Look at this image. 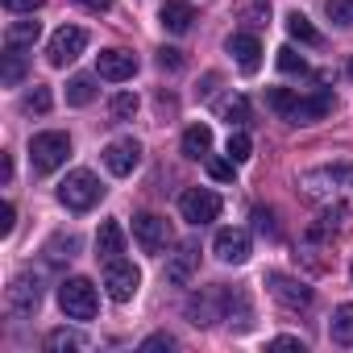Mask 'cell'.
<instances>
[{"instance_id": "30", "label": "cell", "mask_w": 353, "mask_h": 353, "mask_svg": "<svg viewBox=\"0 0 353 353\" xmlns=\"http://www.w3.org/2000/svg\"><path fill=\"white\" fill-rule=\"evenodd\" d=\"M225 150H229V158H233V162H245V158L254 154V141H250V133H245V129H233Z\"/></svg>"}, {"instance_id": "34", "label": "cell", "mask_w": 353, "mask_h": 353, "mask_svg": "<svg viewBox=\"0 0 353 353\" xmlns=\"http://www.w3.org/2000/svg\"><path fill=\"white\" fill-rule=\"evenodd\" d=\"M204 162H208V174H212V179L233 183V174H237V162H233V158H204Z\"/></svg>"}, {"instance_id": "3", "label": "cell", "mask_w": 353, "mask_h": 353, "mask_svg": "<svg viewBox=\"0 0 353 353\" xmlns=\"http://www.w3.org/2000/svg\"><path fill=\"white\" fill-rule=\"evenodd\" d=\"M59 307H63L67 320H92L96 307H100V295H96L92 279H83V274L63 279V283H59Z\"/></svg>"}, {"instance_id": "33", "label": "cell", "mask_w": 353, "mask_h": 353, "mask_svg": "<svg viewBox=\"0 0 353 353\" xmlns=\"http://www.w3.org/2000/svg\"><path fill=\"white\" fill-rule=\"evenodd\" d=\"M324 13L336 26H353V0H324Z\"/></svg>"}, {"instance_id": "28", "label": "cell", "mask_w": 353, "mask_h": 353, "mask_svg": "<svg viewBox=\"0 0 353 353\" xmlns=\"http://www.w3.org/2000/svg\"><path fill=\"white\" fill-rule=\"evenodd\" d=\"M108 112H112V121H133V112H137V96H133V92H117V96L108 100Z\"/></svg>"}, {"instance_id": "36", "label": "cell", "mask_w": 353, "mask_h": 353, "mask_svg": "<svg viewBox=\"0 0 353 353\" xmlns=\"http://www.w3.org/2000/svg\"><path fill=\"white\" fill-rule=\"evenodd\" d=\"M158 67H162V71H179V67H183V54L174 50V46H162V50H158Z\"/></svg>"}, {"instance_id": "18", "label": "cell", "mask_w": 353, "mask_h": 353, "mask_svg": "<svg viewBox=\"0 0 353 353\" xmlns=\"http://www.w3.org/2000/svg\"><path fill=\"white\" fill-rule=\"evenodd\" d=\"M158 21L166 34H188L192 21H196V9H192V0H166V5L158 9Z\"/></svg>"}, {"instance_id": "22", "label": "cell", "mask_w": 353, "mask_h": 353, "mask_svg": "<svg viewBox=\"0 0 353 353\" xmlns=\"http://www.w3.org/2000/svg\"><path fill=\"white\" fill-rule=\"evenodd\" d=\"M328 336H332L336 345H353V303H341V307L332 312Z\"/></svg>"}, {"instance_id": "17", "label": "cell", "mask_w": 353, "mask_h": 353, "mask_svg": "<svg viewBox=\"0 0 353 353\" xmlns=\"http://www.w3.org/2000/svg\"><path fill=\"white\" fill-rule=\"evenodd\" d=\"M212 250L225 266H241V262H250V233L245 229H221Z\"/></svg>"}, {"instance_id": "6", "label": "cell", "mask_w": 353, "mask_h": 353, "mask_svg": "<svg viewBox=\"0 0 353 353\" xmlns=\"http://www.w3.org/2000/svg\"><path fill=\"white\" fill-rule=\"evenodd\" d=\"M38 303H42V283H38V274H17L13 283H9V291H5V307H9V316H17V320H26V316H34L38 312Z\"/></svg>"}, {"instance_id": "19", "label": "cell", "mask_w": 353, "mask_h": 353, "mask_svg": "<svg viewBox=\"0 0 353 353\" xmlns=\"http://www.w3.org/2000/svg\"><path fill=\"white\" fill-rule=\"evenodd\" d=\"M121 254H125V229H121L117 221H104L100 233H96V258L112 262V258H121Z\"/></svg>"}, {"instance_id": "39", "label": "cell", "mask_w": 353, "mask_h": 353, "mask_svg": "<svg viewBox=\"0 0 353 353\" xmlns=\"http://www.w3.org/2000/svg\"><path fill=\"white\" fill-rule=\"evenodd\" d=\"M13 225H17V208H13V204H5V208H0V233L9 237V233H13Z\"/></svg>"}, {"instance_id": "23", "label": "cell", "mask_w": 353, "mask_h": 353, "mask_svg": "<svg viewBox=\"0 0 353 353\" xmlns=\"http://www.w3.org/2000/svg\"><path fill=\"white\" fill-rule=\"evenodd\" d=\"M42 38V26L38 21H13L5 30V46H34Z\"/></svg>"}, {"instance_id": "13", "label": "cell", "mask_w": 353, "mask_h": 353, "mask_svg": "<svg viewBox=\"0 0 353 353\" xmlns=\"http://www.w3.org/2000/svg\"><path fill=\"white\" fill-rule=\"evenodd\" d=\"M225 50L233 54V63L241 67V75H254V71L262 67V42H258V34H250V30H237V34H229Z\"/></svg>"}, {"instance_id": "29", "label": "cell", "mask_w": 353, "mask_h": 353, "mask_svg": "<svg viewBox=\"0 0 353 353\" xmlns=\"http://www.w3.org/2000/svg\"><path fill=\"white\" fill-rule=\"evenodd\" d=\"M50 104H54V96H50V88H42V83H34V92L21 100V108H26V112H38V117L50 112Z\"/></svg>"}, {"instance_id": "25", "label": "cell", "mask_w": 353, "mask_h": 353, "mask_svg": "<svg viewBox=\"0 0 353 353\" xmlns=\"http://www.w3.org/2000/svg\"><path fill=\"white\" fill-rule=\"evenodd\" d=\"M5 79L9 88H17L21 79H26V54H21V46H5Z\"/></svg>"}, {"instance_id": "10", "label": "cell", "mask_w": 353, "mask_h": 353, "mask_svg": "<svg viewBox=\"0 0 353 353\" xmlns=\"http://www.w3.org/2000/svg\"><path fill=\"white\" fill-rule=\"evenodd\" d=\"M225 307H229V291L216 287V291H200L188 299V320L196 328H212L216 320H225Z\"/></svg>"}, {"instance_id": "26", "label": "cell", "mask_w": 353, "mask_h": 353, "mask_svg": "<svg viewBox=\"0 0 353 353\" xmlns=\"http://www.w3.org/2000/svg\"><path fill=\"white\" fill-rule=\"evenodd\" d=\"M216 112H221V121H229V125H245V121H250V104H245V96H229V100H221Z\"/></svg>"}, {"instance_id": "27", "label": "cell", "mask_w": 353, "mask_h": 353, "mask_svg": "<svg viewBox=\"0 0 353 353\" xmlns=\"http://www.w3.org/2000/svg\"><path fill=\"white\" fill-rule=\"evenodd\" d=\"M46 349H50V353H67V349H83V336H79V332H71V328H54V332L46 336Z\"/></svg>"}, {"instance_id": "44", "label": "cell", "mask_w": 353, "mask_h": 353, "mask_svg": "<svg viewBox=\"0 0 353 353\" xmlns=\"http://www.w3.org/2000/svg\"><path fill=\"white\" fill-rule=\"evenodd\" d=\"M349 283H353V262H349Z\"/></svg>"}, {"instance_id": "20", "label": "cell", "mask_w": 353, "mask_h": 353, "mask_svg": "<svg viewBox=\"0 0 353 353\" xmlns=\"http://www.w3.org/2000/svg\"><path fill=\"white\" fill-rule=\"evenodd\" d=\"M287 34H291L295 42H303V46H320V42H324V34H320V30H316L299 9H291V13H287Z\"/></svg>"}, {"instance_id": "37", "label": "cell", "mask_w": 353, "mask_h": 353, "mask_svg": "<svg viewBox=\"0 0 353 353\" xmlns=\"http://www.w3.org/2000/svg\"><path fill=\"white\" fill-rule=\"evenodd\" d=\"M141 349H179V341H174L170 332H154V336L141 341Z\"/></svg>"}, {"instance_id": "8", "label": "cell", "mask_w": 353, "mask_h": 353, "mask_svg": "<svg viewBox=\"0 0 353 353\" xmlns=\"http://www.w3.org/2000/svg\"><path fill=\"white\" fill-rule=\"evenodd\" d=\"M104 287H108V299L129 303L137 295V287H141V270L133 262H125V258H112V262H104Z\"/></svg>"}, {"instance_id": "41", "label": "cell", "mask_w": 353, "mask_h": 353, "mask_svg": "<svg viewBox=\"0 0 353 353\" xmlns=\"http://www.w3.org/2000/svg\"><path fill=\"white\" fill-rule=\"evenodd\" d=\"M270 349H299V353H303V341H299V336H274Z\"/></svg>"}, {"instance_id": "9", "label": "cell", "mask_w": 353, "mask_h": 353, "mask_svg": "<svg viewBox=\"0 0 353 353\" xmlns=\"http://www.w3.org/2000/svg\"><path fill=\"white\" fill-rule=\"evenodd\" d=\"M83 50H88V30L63 26V30H54L50 46H46V63H50V67H67V63H75Z\"/></svg>"}, {"instance_id": "42", "label": "cell", "mask_w": 353, "mask_h": 353, "mask_svg": "<svg viewBox=\"0 0 353 353\" xmlns=\"http://www.w3.org/2000/svg\"><path fill=\"white\" fill-rule=\"evenodd\" d=\"M75 5H83L88 13H108V9H112V0H75Z\"/></svg>"}, {"instance_id": "38", "label": "cell", "mask_w": 353, "mask_h": 353, "mask_svg": "<svg viewBox=\"0 0 353 353\" xmlns=\"http://www.w3.org/2000/svg\"><path fill=\"white\" fill-rule=\"evenodd\" d=\"M42 5H46V0H5L9 13H38Z\"/></svg>"}, {"instance_id": "40", "label": "cell", "mask_w": 353, "mask_h": 353, "mask_svg": "<svg viewBox=\"0 0 353 353\" xmlns=\"http://www.w3.org/2000/svg\"><path fill=\"white\" fill-rule=\"evenodd\" d=\"M237 13H241V17H258V21H266V5H254V0L237 5Z\"/></svg>"}, {"instance_id": "5", "label": "cell", "mask_w": 353, "mask_h": 353, "mask_svg": "<svg viewBox=\"0 0 353 353\" xmlns=\"http://www.w3.org/2000/svg\"><path fill=\"white\" fill-rule=\"evenodd\" d=\"M67 158H71V137L63 129H46V133H34L30 137V162H34L38 174L59 170Z\"/></svg>"}, {"instance_id": "11", "label": "cell", "mask_w": 353, "mask_h": 353, "mask_svg": "<svg viewBox=\"0 0 353 353\" xmlns=\"http://www.w3.org/2000/svg\"><path fill=\"white\" fill-rule=\"evenodd\" d=\"M266 287H270V295H274L283 307H291V312L312 307V287H307V283H299V279H291V274L270 270V274H266Z\"/></svg>"}, {"instance_id": "14", "label": "cell", "mask_w": 353, "mask_h": 353, "mask_svg": "<svg viewBox=\"0 0 353 353\" xmlns=\"http://www.w3.org/2000/svg\"><path fill=\"white\" fill-rule=\"evenodd\" d=\"M96 75L100 79H108V83H125V79H133L137 75V54H129V50H100L96 54Z\"/></svg>"}, {"instance_id": "43", "label": "cell", "mask_w": 353, "mask_h": 353, "mask_svg": "<svg viewBox=\"0 0 353 353\" xmlns=\"http://www.w3.org/2000/svg\"><path fill=\"white\" fill-rule=\"evenodd\" d=\"M345 75H349V79H353V59H349V63H345Z\"/></svg>"}, {"instance_id": "4", "label": "cell", "mask_w": 353, "mask_h": 353, "mask_svg": "<svg viewBox=\"0 0 353 353\" xmlns=\"http://www.w3.org/2000/svg\"><path fill=\"white\" fill-rule=\"evenodd\" d=\"M100 200H104V188H100V179H96L92 170H71L67 179L59 183V204L71 208V212H88Z\"/></svg>"}, {"instance_id": "31", "label": "cell", "mask_w": 353, "mask_h": 353, "mask_svg": "<svg viewBox=\"0 0 353 353\" xmlns=\"http://www.w3.org/2000/svg\"><path fill=\"white\" fill-rule=\"evenodd\" d=\"M75 250H79V237H75V233H67V237H54V241L46 245L50 262H63V258L71 262V258H75Z\"/></svg>"}, {"instance_id": "2", "label": "cell", "mask_w": 353, "mask_h": 353, "mask_svg": "<svg viewBox=\"0 0 353 353\" xmlns=\"http://www.w3.org/2000/svg\"><path fill=\"white\" fill-rule=\"evenodd\" d=\"M266 104H270L283 121H291V125H316V121H324V117L332 112V92L299 96V92H291V88H270V92H266Z\"/></svg>"}, {"instance_id": "24", "label": "cell", "mask_w": 353, "mask_h": 353, "mask_svg": "<svg viewBox=\"0 0 353 353\" xmlns=\"http://www.w3.org/2000/svg\"><path fill=\"white\" fill-rule=\"evenodd\" d=\"M96 100V79L92 75H75L71 83H67V104L71 108H83V104H92Z\"/></svg>"}, {"instance_id": "1", "label": "cell", "mask_w": 353, "mask_h": 353, "mask_svg": "<svg viewBox=\"0 0 353 353\" xmlns=\"http://www.w3.org/2000/svg\"><path fill=\"white\" fill-rule=\"evenodd\" d=\"M299 192H303L312 204L328 208L324 221H341V216L353 212V166H345V162L312 166V170L299 174Z\"/></svg>"}, {"instance_id": "32", "label": "cell", "mask_w": 353, "mask_h": 353, "mask_svg": "<svg viewBox=\"0 0 353 353\" xmlns=\"http://www.w3.org/2000/svg\"><path fill=\"white\" fill-rule=\"evenodd\" d=\"M279 71H283V75H303L307 63H303V54H299L295 46H283V50H279Z\"/></svg>"}, {"instance_id": "12", "label": "cell", "mask_w": 353, "mask_h": 353, "mask_svg": "<svg viewBox=\"0 0 353 353\" xmlns=\"http://www.w3.org/2000/svg\"><path fill=\"white\" fill-rule=\"evenodd\" d=\"M133 237H137V245H141L145 254H162V250L170 245V225H166L158 212H141V216L133 221Z\"/></svg>"}, {"instance_id": "15", "label": "cell", "mask_w": 353, "mask_h": 353, "mask_svg": "<svg viewBox=\"0 0 353 353\" xmlns=\"http://www.w3.org/2000/svg\"><path fill=\"white\" fill-rule=\"evenodd\" d=\"M137 162H141V145H137L133 137H117V141H108V145H104V166L117 174V179L133 174V170H137Z\"/></svg>"}, {"instance_id": "16", "label": "cell", "mask_w": 353, "mask_h": 353, "mask_svg": "<svg viewBox=\"0 0 353 353\" xmlns=\"http://www.w3.org/2000/svg\"><path fill=\"white\" fill-rule=\"evenodd\" d=\"M196 266H200V245H196V241H183L174 254H166V283L188 287L192 274H196Z\"/></svg>"}, {"instance_id": "21", "label": "cell", "mask_w": 353, "mask_h": 353, "mask_svg": "<svg viewBox=\"0 0 353 353\" xmlns=\"http://www.w3.org/2000/svg\"><path fill=\"white\" fill-rule=\"evenodd\" d=\"M208 150H212V129L208 125H192L183 133V154L200 162V158H208Z\"/></svg>"}, {"instance_id": "35", "label": "cell", "mask_w": 353, "mask_h": 353, "mask_svg": "<svg viewBox=\"0 0 353 353\" xmlns=\"http://www.w3.org/2000/svg\"><path fill=\"white\" fill-rule=\"evenodd\" d=\"M254 225H258V233L279 237V225H274V212H270V208H254Z\"/></svg>"}, {"instance_id": "7", "label": "cell", "mask_w": 353, "mask_h": 353, "mask_svg": "<svg viewBox=\"0 0 353 353\" xmlns=\"http://www.w3.org/2000/svg\"><path fill=\"white\" fill-rule=\"evenodd\" d=\"M179 212H183V221L188 225H212L216 216H221V196L216 192H208V188H188L183 196H179Z\"/></svg>"}]
</instances>
